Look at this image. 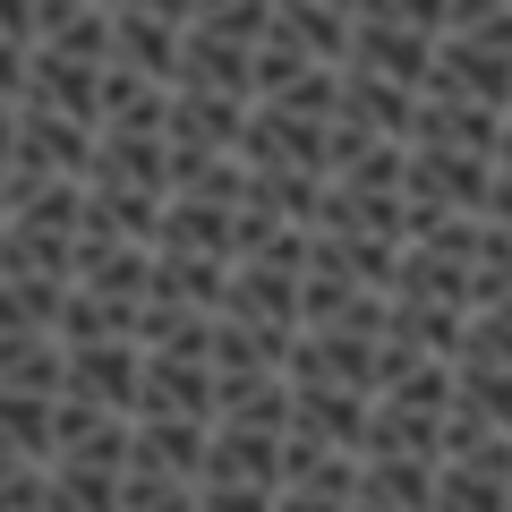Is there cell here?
Returning a JSON list of instances; mask_svg holds the SVG:
<instances>
[{
	"instance_id": "1",
	"label": "cell",
	"mask_w": 512,
	"mask_h": 512,
	"mask_svg": "<svg viewBox=\"0 0 512 512\" xmlns=\"http://www.w3.org/2000/svg\"><path fill=\"white\" fill-rule=\"evenodd\" d=\"M504 154L461 137H410V214H487Z\"/></svg>"
},
{
	"instance_id": "2",
	"label": "cell",
	"mask_w": 512,
	"mask_h": 512,
	"mask_svg": "<svg viewBox=\"0 0 512 512\" xmlns=\"http://www.w3.org/2000/svg\"><path fill=\"white\" fill-rule=\"evenodd\" d=\"M367 384L333 376H291V453H367Z\"/></svg>"
},
{
	"instance_id": "3",
	"label": "cell",
	"mask_w": 512,
	"mask_h": 512,
	"mask_svg": "<svg viewBox=\"0 0 512 512\" xmlns=\"http://www.w3.org/2000/svg\"><path fill=\"white\" fill-rule=\"evenodd\" d=\"M94 137L103 128L77 120V111H52V103H18V154H9V180H86L94 171Z\"/></svg>"
},
{
	"instance_id": "4",
	"label": "cell",
	"mask_w": 512,
	"mask_h": 512,
	"mask_svg": "<svg viewBox=\"0 0 512 512\" xmlns=\"http://www.w3.org/2000/svg\"><path fill=\"white\" fill-rule=\"evenodd\" d=\"M69 393L94 402V410H128V419H137V393H146V342H137V333L69 342Z\"/></svg>"
},
{
	"instance_id": "5",
	"label": "cell",
	"mask_w": 512,
	"mask_h": 512,
	"mask_svg": "<svg viewBox=\"0 0 512 512\" xmlns=\"http://www.w3.org/2000/svg\"><path fill=\"white\" fill-rule=\"evenodd\" d=\"M436 43L427 26H402V18H384V9H359V26H350V60L359 69H384V77H402V86H436Z\"/></svg>"
},
{
	"instance_id": "6",
	"label": "cell",
	"mask_w": 512,
	"mask_h": 512,
	"mask_svg": "<svg viewBox=\"0 0 512 512\" xmlns=\"http://www.w3.org/2000/svg\"><path fill=\"white\" fill-rule=\"evenodd\" d=\"M205 453H214V419H188V410H137V436H128V461H137V470L205 478Z\"/></svg>"
},
{
	"instance_id": "7",
	"label": "cell",
	"mask_w": 512,
	"mask_h": 512,
	"mask_svg": "<svg viewBox=\"0 0 512 512\" xmlns=\"http://www.w3.org/2000/svg\"><path fill=\"white\" fill-rule=\"evenodd\" d=\"M333 120L367 128V137H410V128H419V86H402V77H384V69L342 60V111H333Z\"/></svg>"
},
{
	"instance_id": "8",
	"label": "cell",
	"mask_w": 512,
	"mask_h": 512,
	"mask_svg": "<svg viewBox=\"0 0 512 512\" xmlns=\"http://www.w3.org/2000/svg\"><path fill=\"white\" fill-rule=\"evenodd\" d=\"M163 120H171V77L137 69V60H103L94 128H163Z\"/></svg>"
},
{
	"instance_id": "9",
	"label": "cell",
	"mask_w": 512,
	"mask_h": 512,
	"mask_svg": "<svg viewBox=\"0 0 512 512\" xmlns=\"http://www.w3.org/2000/svg\"><path fill=\"white\" fill-rule=\"evenodd\" d=\"M180 35L188 18H163L146 0H111V60H137L154 77H180Z\"/></svg>"
},
{
	"instance_id": "10",
	"label": "cell",
	"mask_w": 512,
	"mask_h": 512,
	"mask_svg": "<svg viewBox=\"0 0 512 512\" xmlns=\"http://www.w3.org/2000/svg\"><path fill=\"white\" fill-rule=\"evenodd\" d=\"M163 137L180 146H239L248 137V94H222V86H171V120Z\"/></svg>"
},
{
	"instance_id": "11",
	"label": "cell",
	"mask_w": 512,
	"mask_h": 512,
	"mask_svg": "<svg viewBox=\"0 0 512 512\" xmlns=\"http://www.w3.org/2000/svg\"><path fill=\"white\" fill-rule=\"evenodd\" d=\"M77 274H35V265H0V333H60Z\"/></svg>"
},
{
	"instance_id": "12",
	"label": "cell",
	"mask_w": 512,
	"mask_h": 512,
	"mask_svg": "<svg viewBox=\"0 0 512 512\" xmlns=\"http://www.w3.org/2000/svg\"><path fill=\"white\" fill-rule=\"evenodd\" d=\"M94 94H103V60H77V52H60V43H35V60H26V103H52V111L94 120Z\"/></svg>"
},
{
	"instance_id": "13",
	"label": "cell",
	"mask_w": 512,
	"mask_h": 512,
	"mask_svg": "<svg viewBox=\"0 0 512 512\" xmlns=\"http://www.w3.org/2000/svg\"><path fill=\"white\" fill-rule=\"evenodd\" d=\"M231 205L239 197H163V231H154V248L231 256Z\"/></svg>"
},
{
	"instance_id": "14",
	"label": "cell",
	"mask_w": 512,
	"mask_h": 512,
	"mask_svg": "<svg viewBox=\"0 0 512 512\" xmlns=\"http://www.w3.org/2000/svg\"><path fill=\"white\" fill-rule=\"evenodd\" d=\"M350 9H333V0H274V35H291L308 60H325V69H342L350 60Z\"/></svg>"
},
{
	"instance_id": "15",
	"label": "cell",
	"mask_w": 512,
	"mask_h": 512,
	"mask_svg": "<svg viewBox=\"0 0 512 512\" xmlns=\"http://www.w3.org/2000/svg\"><path fill=\"white\" fill-rule=\"evenodd\" d=\"M0 384H18V393H69V342L60 333H0Z\"/></svg>"
},
{
	"instance_id": "16",
	"label": "cell",
	"mask_w": 512,
	"mask_h": 512,
	"mask_svg": "<svg viewBox=\"0 0 512 512\" xmlns=\"http://www.w3.org/2000/svg\"><path fill=\"white\" fill-rule=\"evenodd\" d=\"M0 444L26 461H52L60 444V393H18V384H0Z\"/></svg>"
},
{
	"instance_id": "17",
	"label": "cell",
	"mask_w": 512,
	"mask_h": 512,
	"mask_svg": "<svg viewBox=\"0 0 512 512\" xmlns=\"http://www.w3.org/2000/svg\"><path fill=\"white\" fill-rule=\"evenodd\" d=\"M350 299H367V282L350 274L325 239H308V274H299V325H333Z\"/></svg>"
},
{
	"instance_id": "18",
	"label": "cell",
	"mask_w": 512,
	"mask_h": 512,
	"mask_svg": "<svg viewBox=\"0 0 512 512\" xmlns=\"http://www.w3.org/2000/svg\"><path fill=\"white\" fill-rule=\"evenodd\" d=\"M120 512H197V478H171V470H137V461H128Z\"/></svg>"
},
{
	"instance_id": "19",
	"label": "cell",
	"mask_w": 512,
	"mask_h": 512,
	"mask_svg": "<svg viewBox=\"0 0 512 512\" xmlns=\"http://www.w3.org/2000/svg\"><path fill=\"white\" fill-rule=\"evenodd\" d=\"M282 487L265 478H197V512H274Z\"/></svg>"
},
{
	"instance_id": "20",
	"label": "cell",
	"mask_w": 512,
	"mask_h": 512,
	"mask_svg": "<svg viewBox=\"0 0 512 512\" xmlns=\"http://www.w3.org/2000/svg\"><path fill=\"white\" fill-rule=\"evenodd\" d=\"M461 350H478V359H504V367H512V291L487 299V308L470 316V342H461Z\"/></svg>"
},
{
	"instance_id": "21",
	"label": "cell",
	"mask_w": 512,
	"mask_h": 512,
	"mask_svg": "<svg viewBox=\"0 0 512 512\" xmlns=\"http://www.w3.org/2000/svg\"><path fill=\"white\" fill-rule=\"evenodd\" d=\"M367 9H384L402 26H427V35H444V18H453V0H367Z\"/></svg>"
},
{
	"instance_id": "22",
	"label": "cell",
	"mask_w": 512,
	"mask_h": 512,
	"mask_svg": "<svg viewBox=\"0 0 512 512\" xmlns=\"http://www.w3.org/2000/svg\"><path fill=\"white\" fill-rule=\"evenodd\" d=\"M26 60H35V43L0 35V94H9V103H26Z\"/></svg>"
},
{
	"instance_id": "23",
	"label": "cell",
	"mask_w": 512,
	"mask_h": 512,
	"mask_svg": "<svg viewBox=\"0 0 512 512\" xmlns=\"http://www.w3.org/2000/svg\"><path fill=\"white\" fill-rule=\"evenodd\" d=\"M512 0H453V18H444V35H453V26H487V18H504Z\"/></svg>"
},
{
	"instance_id": "24",
	"label": "cell",
	"mask_w": 512,
	"mask_h": 512,
	"mask_svg": "<svg viewBox=\"0 0 512 512\" xmlns=\"http://www.w3.org/2000/svg\"><path fill=\"white\" fill-rule=\"evenodd\" d=\"M0 35H26V43H35V0H0Z\"/></svg>"
},
{
	"instance_id": "25",
	"label": "cell",
	"mask_w": 512,
	"mask_h": 512,
	"mask_svg": "<svg viewBox=\"0 0 512 512\" xmlns=\"http://www.w3.org/2000/svg\"><path fill=\"white\" fill-rule=\"evenodd\" d=\"M146 9H163V18H188V9H197V0H146Z\"/></svg>"
},
{
	"instance_id": "26",
	"label": "cell",
	"mask_w": 512,
	"mask_h": 512,
	"mask_svg": "<svg viewBox=\"0 0 512 512\" xmlns=\"http://www.w3.org/2000/svg\"><path fill=\"white\" fill-rule=\"evenodd\" d=\"M9 188H18V180H9V163H0V214H9Z\"/></svg>"
},
{
	"instance_id": "27",
	"label": "cell",
	"mask_w": 512,
	"mask_h": 512,
	"mask_svg": "<svg viewBox=\"0 0 512 512\" xmlns=\"http://www.w3.org/2000/svg\"><path fill=\"white\" fill-rule=\"evenodd\" d=\"M350 512H393V504H376V495H359V504H350Z\"/></svg>"
},
{
	"instance_id": "28",
	"label": "cell",
	"mask_w": 512,
	"mask_h": 512,
	"mask_svg": "<svg viewBox=\"0 0 512 512\" xmlns=\"http://www.w3.org/2000/svg\"><path fill=\"white\" fill-rule=\"evenodd\" d=\"M504 171H512V120H504Z\"/></svg>"
},
{
	"instance_id": "29",
	"label": "cell",
	"mask_w": 512,
	"mask_h": 512,
	"mask_svg": "<svg viewBox=\"0 0 512 512\" xmlns=\"http://www.w3.org/2000/svg\"><path fill=\"white\" fill-rule=\"evenodd\" d=\"M333 9H350V18H359V9H367V0H333Z\"/></svg>"
},
{
	"instance_id": "30",
	"label": "cell",
	"mask_w": 512,
	"mask_h": 512,
	"mask_svg": "<svg viewBox=\"0 0 512 512\" xmlns=\"http://www.w3.org/2000/svg\"><path fill=\"white\" fill-rule=\"evenodd\" d=\"M52 512H69V504H52Z\"/></svg>"
},
{
	"instance_id": "31",
	"label": "cell",
	"mask_w": 512,
	"mask_h": 512,
	"mask_svg": "<svg viewBox=\"0 0 512 512\" xmlns=\"http://www.w3.org/2000/svg\"><path fill=\"white\" fill-rule=\"evenodd\" d=\"M0 222H9V214H0Z\"/></svg>"
}]
</instances>
